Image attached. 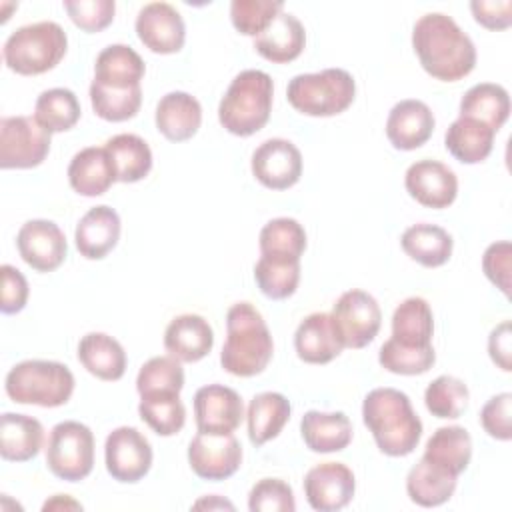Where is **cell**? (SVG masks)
Listing matches in <instances>:
<instances>
[{
  "label": "cell",
  "instance_id": "cell-11",
  "mask_svg": "<svg viewBox=\"0 0 512 512\" xmlns=\"http://www.w3.org/2000/svg\"><path fill=\"white\" fill-rule=\"evenodd\" d=\"M152 458L154 454L148 438L132 426H120L106 436V470L118 482L134 484L142 480L152 466Z\"/></svg>",
  "mask_w": 512,
  "mask_h": 512
},
{
  "label": "cell",
  "instance_id": "cell-12",
  "mask_svg": "<svg viewBox=\"0 0 512 512\" xmlns=\"http://www.w3.org/2000/svg\"><path fill=\"white\" fill-rule=\"evenodd\" d=\"M242 446L234 434L198 432L188 446V464L198 478L226 480L240 468Z\"/></svg>",
  "mask_w": 512,
  "mask_h": 512
},
{
  "label": "cell",
  "instance_id": "cell-17",
  "mask_svg": "<svg viewBox=\"0 0 512 512\" xmlns=\"http://www.w3.org/2000/svg\"><path fill=\"white\" fill-rule=\"evenodd\" d=\"M134 26L140 42L156 54H174L184 46V20L168 2H150L142 6Z\"/></svg>",
  "mask_w": 512,
  "mask_h": 512
},
{
  "label": "cell",
  "instance_id": "cell-33",
  "mask_svg": "<svg viewBox=\"0 0 512 512\" xmlns=\"http://www.w3.org/2000/svg\"><path fill=\"white\" fill-rule=\"evenodd\" d=\"M290 402L280 392H260L256 394L246 412L248 438L254 446H262L276 438L286 422L290 420Z\"/></svg>",
  "mask_w": 512,
  "mask_h": 512
},
{
  "label": "cell",
  "instance_id": "cell-21",
  "mask_svg": "<svg viewBox=\"0 0 512 512\" xmlns=\"http://www.w3.org/2000/svg\"><path fill=\"white\" fill-rule=\"evenodd\" d=\"M120 238V216L114 208L100 204L90 208L76 224L74 240L78 252L88 260H100L114 250Z\"/></svg>",
  "mask_w": 512,
  "mask_h": 512
},
{
  "label": "cell",
  "instance_id": "cell-42",
  "mask_svg": "<svg viewBox=\"0 0 512 512\" xmlns=\"http://www.w3.org/2000/svg\"><path fill=\"white\" fill-rule=\"evenodd\" d=\"M90 102L96 116L108 122H124L128 118H134L142 104V88H106L92 80L90 84Z\"/></svg>",
  "mask_w": 512,
  "mask_h": 512
},
{
  "label": "cell",
  "instance_id": "cell-40",
  "mask_svg": "<svg viewBox=\"0 0 512 512\" xmlns=\"http://www.w3.org/2000/svg\"><path fill=\"white\" fill-rule=\"evenodd\" d=\"M138 414L158 436H174L186 422V408L180 394L142 396Z\"/></svg>",
  "mask_w": 512,
  "mask_h": 512
},
{
  "label": "cell",
  "instance_id": "cell-16",
  "mask_svg": "<svg viewBox=\"0 0 512 512\" xmlns=\"http://www.w3.org/2000/svg\"><path fill=\"white\" fill-rule=\"evenodd\" d=\"M354 490V474L342 462H322L304 476L306 500L318 512L342 510L354 498Z\"/></svg>",
  "mask_w": 512,
  "mask_h": 512
},
{
  "label": "cell",
  "instance_id": "cell-29",
  "mask_svg": "<svg viewBox=\"0 0 512 512\" xmlns=\"http://www.w3.org/2000/svg\"><path fill=\"white\" fill-rule=\"evenodd\" d=\"M458 476L450 470L420 458L406 476V492L410 500L422 508H434L448 502L456 490Z\"/></svg>",
  "mask_w": 512,
  "mask_h": 512
},
{
  "label": "cell",
  "instance_id": "cell-24",
  "mask_svg": "<svg viewBox=\"0 0 512 512\" xmlns=\"http://www.w3.org/2000/svg\"><path fill=\"white\" fill-rule=\"evenodd\" d=\"M68 182L80 196L92 198L108 192V188L118 180L106 148L88 146L76 152L68 166Z\"/></svg>",
  "mask_w": 512,
  "mask_h": 512
},
{
  "label": "cell",
  "instance_id": "cell-1",
  "mask_svg": "<svg viewBox=\"0 0 512 512\" xmlns=\"http://www.w3.org/2000/svg\"><path fill=\"white\" fill-rule=\"evenodd\" d=\"M412 46L422 68L442 82H456L476 66L474 42L454 18L442 12H430L416 20Z\"/></svg>",
  "mask_w": 512,
  "mask_h": 512
},
{
  "label": "cell",
  "instance_id": "cell-49",
  "mask_svg": "<svg viewBox=\"0 0 512 512\" xmlns=\"http://www.w3.org/2000/svg\"><path fill=\"white\" fill-rule=\"evenodd\" d=\"M512 394L502 392L492 396L480 410V424L488 436L508 442L512 438Z\"/></svg>",
  "mask_w": 512,
  "mask_h": 512
},
{
  "label": "cell",
  "instance_id": "cell-51",
  "mask_svg": "<svg viewBox=\"0 0 512 512\" xmlns=\"http://www.w3.org/2000/svg\"><path fill=\"white\" fill-rule=\"evenodd\" d=\"M2 298H0V310L2 314H16L20 312L28 302V282L24 274L10 266L2 264Z\"/></svg>",
  "mask_w": 512,
  "mask_h": 512
},
{
  "label": "cell",
  "instance_id": "cell-20",
  "mask_svg": "<svg viewBox=\"0 0 512 512\" xmlns=\"http://www.w3.org/2000/svg\"><path fill=\"white\" fill-rule=\"evenodd\" d=\"M294 348L300 360L308 364H328L344 350L342 336L326 312L308 314L296 328Z\"/></svg>",
  "mask_w": 512,
  "mask_h": 512
},
{
  "label": "cell",
  "instance_id": "cell-13",
  "mask_svg": "<svg viewBox=\"0 0 512 512\" xmlns=\"http://www.w3.org/2000/svg\"><path fill=\"white\" fill-rule=\"evenodd\" d=\"M20 258L36 272L56 270L68 252L66 236L52 220H28L16 236Z\"/></svg>",
  "mask_w": 512,
  "mask_h": 512
},
{
  "label": "cell",
  "instance_id": "cell-28",
  "mask_svg": "<svg viewBox=\"0 0 512 512\" xmlns=\"http://www.w3.org/2000/svg\"><path fill=\"white\" fill-rule=\"evenodd\" d=\"M300 434L312 452H340L352 440V424L344 412L308 410L300 420Z\"/></svg>",
  "mask_w": 512,
  "mask_h": 512
},
{
  "label": "cell",
  "instance_id": "cell-44",
  "mask_svg": "<svg viewBox=\"0 0 512 512\" xmlns=\"http://www.w3.org/2000/svg\"><path fill=\"white\" fill-rule=\"evenodd\" d=\"M260 254L300 258L306 250V232L294 218H274L260 230Z\"/></svg>",
  "mask_w": 512,
  "mask_h": 512
},
{
  "label": "cell",
  "instance_id": "cell-6",
  "mask_svg": "<svg viewBox=\"0 0 512 512\" xmlns=\"http://www.w3.org/2000/svg\"><path fill=\"white\" fill-rule=\"evenodd\" d=\"M6 394L18 404L56 408L70 400L74 374L54 360H24L10 368L4 382Z\"/></svg>",
  "mask_w": 512,
  "mask_h": 512
},
{
  "label": "cell",
  "instance_id": "cell-3",
  "mask_svg": "<svg viewBox=\"0 0 512 512\" xmlns=\"http://www.w3.org/2000/svg\"><path fill=\"white\" fill-rule=\"evenodd\" d=\"M274 342L262 314L250 302H236L226 314V342L220 364L226 372L250 378L268 366Z\"/></svg>",
  "mask_w": 512,
  "mask_h": 512
},
{
  "label": "cell",
  "instance_id": "cell-31",
  "mask_svg": "<svg viewBox=\"0 0 512 512\" xmlns=\"http://www.w3.org/2000/svg\"><path fill=\"white\" fill-rule=\"evenodd\" d=\"M434 316L430 304L420 296L400 302L392 314V340L406 348H430Z\"/></svg>",
  "mask_w": 512,
  "mask_h": 512
},
{
  "label": "cell",
  "instance_id": "cell-54",
  "mask_svg": "<svg viewBox=\"0 0 512 512\" xmlns=\"http://www.w3.org/2000/svg\"><path fill=\"white\" fill-rule=\"evenodd\" d=\"M42 510L44 512H48V510H82V504L76 502L74 498H70L68 494H54L50 500L44 502Z\"/></svg>",
  "mask_w": 512,
  "mask_h": 512
},
{
  "label": "cell",
  "instance_id": "cell-22",
  "mask_svg": "<svg viewBox=\"0 0 512 512\" xmlns=\"http://www.w3.org/2000/svg\"><path fill=\"white\" fill-rule=\"evenodd\" d=\"M214 332L206 318L198 314H182L170 320L164 332V348L178 362H198L210 354Z\"/></svg>",
  "mask_w": 512,
  "mask_h": 512
},
{
  "label": "cell",
  "instance_id": "cell-39",
  "mask_svg": "<svg viewBox=\"0 0 512 512\" xmlns=\"http://www.w3.org/2000/svg\"><path fill=\"white\" fill-rule=\"evenodd\" d=\"M80 102L68 88L44 90L34 104V118L50 134L66 132L80 120Z\"/></svg>",
  "mask_w": 512,
  "mask_h": 512
},
{
  "label": "cell",
  "instance_id": "cell-37",
  "mask_svg": "<svg viewBox=\"0 0 512 512\" xmlns=\"http://www.w3.org/2000/svg\"><path fill=\"white\" fill-rule=\"evenodd\" d=\"M422 458L460 476L472 458V438L462 426H442L428 438Z\"/></svg>",
  "mask_w": 512,
  "mask_h": 512
},
{
  "label": "cell",
  "instance_id": "cell-46",
  "mask_svg": "<svg viewBox=\"0 0 512 512\" xmlns=\"http://www.w3.org/2000/svg\"><path fill=\"white\" fill-rule=\"evenodd\" d=\"M282 10L284 2L280 0H232L230 20L240 34L256 38Z\"/></svg>",
  "mask_w": 512,
  "mask_h": 512
},
{
  "label": "cell",
  "instance_id": "cell-10",
  "mask_svg": "<svg viewBox=\"0 0 512 512\" xmlns=\"http://www.w3.org/2000/svg\"><path fill=\"white\" fill-rule=\"evenodd\" d=\"M344 348H364L368 346L382 324V312L376 298L364 290H348L344 292L330 312Z\"/></svg>",
  "mask_w": 512,
  "mask_h": 512
},
{
  "label": "cell",
  "instance_id": "cell-8",
  "mask_svg": "<svg viewBox=\"0 0 512 512\" xmlns=\"http://www.w3.org/2000/svg\"><path fill=\"white\" fill-rule=\"evenodd\" d=\"M46 464L50 472L66 482L84 480L94 466V434L76 420L58 422L48 436Z\"/></svg>",
  "mask_w": 512,
  "mask_h": 512
},
{
  "label": "cell",
  "instance_id": "cell-41",
  "mask_svg": "<svg viewBox=\"0 0 512 512\" xmlns=\"http://www.w3.org/2000/svg\"><path fill=\"white\" fill-rule=\"evenodd\" d=\"M184 388V370L172 356H154L142 364L136 376V390L142 396L180 394Z\"/></svg>",
  "mask_w": 512,
  "mask_h": 512
},
{
  "label": "cell",
  "instance_id": "cell-15",
  "mask_svg": "<svg viewBox=\"0 0 512 512\" xmlns=\"http://www.w3.org/2000/svg\"><path fill=\"white\" fill-rule=\"evenodd\" d=\"M194 416L198 432L232 434L244 418V404L236 390L222 384H208L194 394Z\"/></svg>",
  "mask_w": 512,
  "mask_h": 512
},
{
  "label": "cell",
  "instance_id": "cell-38",
  "mask_svg": "<svg viewBox=\"0 0 512 512\" xmlns=\"http://www.w3.org/2000/svg\"><path fill=\"white\" fill-rule=\"evenodd\" d=\"M254 280L260 292L272 300L292 296L300 282V258L282 254H260L254 266Z\"/></svg>",
  "mask_w": 512,
  "mask_h": 512
},
{
  "label": "cell",
  "instance_id": "cell-26",
  "mask_svg": "<svg viewBox=\"0 0 512 512\" xmlns=\"http://www.w3.org/2000/svg\"><path fill=\"white\" fill-rule=\"evenodd\" d=\"M44 444L40 420L28 414L4 412L0 418V456L8 462H26L38 456Z\"/></svg>",
  "mask_w": 512,
  "mask_h": 512
},
{
  "label": "cell",
  "instance_id": "cell-43",
  "mask_svg": "<svg viewBox=\"0 0 512 512\" xmlns=\"http://www.w3.org/2000/svg\"><path fill=\"white\" fill-rule=\"evenodd\" d=\"M468 396V386L460 378L442 374L426 386L424 404L432 416L454 420L466 410Z\"/></svg>",
  "mask_w": 512,
  "mask_h": 512
},
{
  "label": "cell",
  "instance_id": "cell-55",
  "mask_svg": "<svg viewBox=\"0 0 512 512\" xmlns=\"http://www.w3.org/2000/svg\"><path fill=\"white\" fill-rule=\"evenodd\" d=\"M194 508H196V510H204V508H208V510H212V508H228V510H234V504L228 502V500H224V498H220V496H208V498L198 500V502L194 504Z\"/></svg>",
  "mask_w": 512,
  "mask_h": 512
},
{
  "label": "cell",
  "instance_id": "cell-35",
  "mask_svg": "<svg viewBox=\"0 0 512 512\" xmlns=\"http://www.w3.org/2000/svg\"><path fill=\"white\" fill-rule=\"evenodd\" d=\"M460 116L480 120L498 132L510 116V96L500 84H474L460 100Z\"/></svg>",
  "mask_w": 512,
  "mask_h": 512
},
{
  "label": "cell",
  "instance_id": "cell-25",
  "mask_svg": "<svg viewBox=\"0 0 512 512\" xmlns=\"http://www.w3.org/2000/svg\"><path fill=\"white\" fill-rule=\"evenodd\" d=\"M306 44V32L302 22L288 14L280 12L272 24L254 38V48L256 52L276 64H286L296 60Z\"/></svg>",
  "mask_w": 512,
  "mask_h": 512
},
{
  "label": "cell",
  "instance_id": "cell-23",
  "mask_svg": "<svg viewBox=\"0 0 512 512\" xmlns=\"http://www.w3.org/2000/svg\"><path fill=\"white\" fill-rule=\"evenodd\" d=\"M156 128L170 142L190 140L202 124L200 102L182 90L168 92L156 106Z\"/></svg>",
  "mask_w": 512,
  "mask_h": 512
},
{
  "label": "cell",
  "instance_id": "cell-27",
  "mask_svg": "<svg viewBox=\"0 0 512 512\" xmlns=\"http://www.w3.org/2000/svg\"><path fill=\"white\" fill-rule=\"evenodd\" d=\"M146 66L140 54L126 44H110L98 56L94 64V82L106 88H134L140 86Z\"/></svg>",
  "mask_w": 512,
  "mask_h": 512
},
{
  "label": "cell",
  "instance_id": "cell-30",
  "mask_svg": "<svg viewBox=\"0 0 512 512\" xmlns=\"http://www.w3.org/2000/svg\"><path fill=\"white\" fill-rule=\"evenodd\" d=\"M78 360L92 376L106 382L120 380L126 372V352L122 344L104 332H88L82 336L78 342Z\"/></svg>",
  "mask_w": 512,
  "mask_h": 512
},
{
  "label": "cell",
  "instance_id": "cell-36",
  "mask_svg": "<svg viewBox=\"0 0 512 512\" xmlns=\"http://www.w3.org/2000/svg\"><path fill=\"white\" fill-rule=\"evenodd\" d=\"M118 182H138L152 170V150L144 138L136 134H116L104 144Z\"/></svg>",
  "mask_w": 512,
  "mask_h": 512
},
{
  "label": "cell",
  "instance_id": "cell-45",
  "mask_svg": "<svg viewBox=\"0 0 512 512\" xmlns=\"http://www.w3.org/2000/svg\"><path fill=\"white\" fill-rule=\"evenodd\" d=\"M378 362L384 370L402 376H416L428 372L436 362L434 348H406L388 338L380 346Z\"/></svg>",
  "mask_w": 512,
  "mask_h": 512
},
{
  "label": "cell",
  "instance_id": "cell-7",
  "mask_svg": "<svg viewBox=\"0 0 512 512\" xmlns=\"http://www.w3.org/2000/svg\"><path fill=\"white\" fill-rule=\"evenodd\" d=\"M288 102L306 116L342 114L356 96V82L342 68H326L312 74H298L288 82Z\"/></svg>",
  "mask_w": 512,
  "mask_h": 512
},
{
  "label": "cell",
  "instance_id": "cell-9",
  "mask_svg": "<svg viewBox=\"0 0 512 512\" xmlns=\"http://www.w3.org/2000/svg\"><path fill=\"white\" fill-rule=\"evenodd\" d=\"M50 152V132L32 116L0 120V168H34Z\"/></svg>",
  "mask_w": 512,
  "mask_h": 512
},
{
  "label": "cell",
  "instance_id": "cell-50",
  "mask_svg": "<svg viewBox=\"0 0 512 512\" xmlns=\"http://www.w3.org/2000/svg\"><path fill=\"white\" fill-rule=\"evenodd\" d=\"M510 260H512V246L508 240L494 242L486 248L482 256V270L486 278L510 296Z\"/></svg>",
  "mask_w": 512,
  "mask_h": 512
},
{
  "label": "cell",
  "instance_id": "cell-34",
  "mask_svg": "<svg viewBox=\"0 0 512 512\" xmlns=\"http://www.w3.org/2000/svg\"><path fill=\"white\" fill-rule=\"evenodd\" d=\"M400 244L402 250L418 264L438 268L450 260L454 240L442 226L420 222L404 230Z\"/></svg>",
  "mask_w": 512,
  "mask_h": 512
},
{
  "label": "cell",
  "instance_id": "cell-19",
  "mask_svg": "<svg viewBox=\"0 0 512 512\" xmlns=\"http://www.w3.org/2000/svg\"><path fill=\"white\" fill-rule=\"evenodd\" d=\"M436 126L428 104L416 98L400 100L386 120V136L396 150H416L428 142Z\"/></svg>",
  "mask_w": 512,
  "mask_h": 512
},
{
  "label": "cell",
  "instance_id": "cell-2",
  "mask_svg": "<svg viewBox=\"0 0 512 512\" xmlns=\"http://www.w3.org/2000/svg\"><path fill=\"white\" fill-rule=\"evenodd\" d=\"M362 418L386 456H408L422 438V420L396 388H374L362 402Z\"/></svg>",
  "mask_w": 512,
  "mask_h": 512
},
{
  "label": "cell",
  "instance_id": "cell-18",
  "mask_svg": "<svg viewBox=\"0 0 512 512\" xmlns=\"http://www.w3.org/2000/svg\"><path fill=\"white\" fill-rule=\"evenodd\" d=\"M408 194L426 208H448L458 194V178L452 168L438 160H418L404 176Z\"/></svg>",
  "mask_w": 512,
  "mask_h": 512
},
{
  "label": "cell",
  "instance_id": "cell-5",
  "mask_svg": "<svg viewBox=\"0 0 512 512\" xmlns=\"http://www.w3.org/2000/svg\"><path fill=\"white\" fill-rule=\"evenodd\" d=\"M68 38L60 24L42 20L16 28L4 42V64L22 76H36L52 70L66 54Z\"/></svg>",
  "mask_w": 512,
  "mask_h": 512
},
{
  "label": "cell",
  "instance_id": "cell-32",
  "mask_svg": "<svg viewBox=\"0 0 512 512\" xmlns=\"http://www.w3.org/2000/svg\"><path fill=\"white\" fill-rule=\"evenodd\" d=\"M496 130L488 124L458 116L446 130L444 146L462 164H478L492 152Z\"/></svg>",
  "mask_w": 512,
  "mask_h": 512
},
{
  "label": "cell",
  "instance_id": "cell-48",
  "mask_svg": "<svg viewBox=\"0 0 512 512\" xmlns=\"http://www.w3.org/2000/svg\"><path fill=\"white\" fill-rule=\"evenodd\" d=\"M70 20L84 32H100L114 20V0H64Z\"/></svg>",
  "mask_w": 512,
  "mask_h": 512
},
{
  "label": "cell",
  "instance_id": "cell-47",
  "mask_svg": "<svg viewBox=\"0 0 512 512\" xmlns=\"http://www.w3.org/2000/svg\"><path fill=\"white\" fill-rule=\"evenodd\" d=\"M248 508L250 512H294V492L280 478H262L248 494Z\"/></svg>",
  "mask_w": 512,
  "mask_h": 512
},
{
  "label": "cell",
  "instance_id": "cell-4",
  "mask_svg": "<svg viewBox=\"0 0 512 512\" xmlns=\"http://www.w3.org/2000/svg\"><path fill=\"white\" fill-rule=\"evenodd\" d=\"M274 84L262 70H242L230 82L218 106L220 124L234 136H252L270 118Z\"/></svg>",
  "mask_w": 512,
  "mask_h": 512
},
{
  "label": "cell",
  "instance_id": "cell-52",
  "mask_svg": "<svg viewBox=\"0 0 512 512\" xmlns=\"http://www.w3.org/2000/svg\"><path fill=\"white\" fill-rule=\"evenodd\" d=\"M470 10L474 20L488 30H504L512 24L510 0H472Z\"/></svg>",
  "mask_w": 512,
  "mask_h": 512
},
{
  "label": "cell",
  "instance_id": "cell-53",
  "mask_svg": "<svg viewBox=\"0 0 512 512\" xmlns=\"http://www.w3.org/2000/svg\"><path fill=\"white\" fill-rule=\"evenodd\" d=\"M488 352L492 362L504 372L512 370V332L510 322H500L488 336Z\"/></svg>",
  "mask_w": 512,
  "mask_h": 512
},
{
  "label": "cell",
  "instance_id": "cell-14",
  "mask_svg": "<svg viewBox=\"0 0 512 512\" xmlns=\"http://www.w3.org/2000/svg\"><path fill=\"white\" fill-rule=\"evenodd\" d=\"M252 174L270 190H286L302 176V154L290 140L268 138L252 154Z\"/></svg>",
  "mask_w": 512,
  "mask_h": 512
}]
</instances>
